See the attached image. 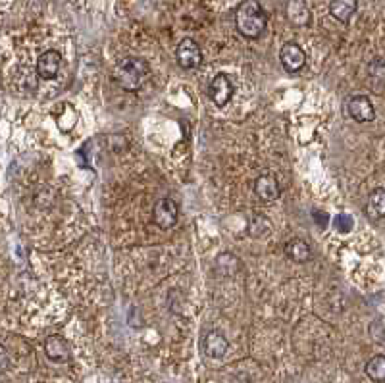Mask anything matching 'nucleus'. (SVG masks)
Masks as SVG:
<instances>
[{
  "label": "nucleus",
  "mask_w": 385,
  "mask_h": 383,
  "mask_svg": "<svg viewBox=\"0 0 385 383\" xmlns=\"http://www.w3.org/2000/svg\"><path fill=\"white\" fill-rule=\"evenodd\" d=\"M347 114L359 124H368L376 120V108L366 95H355L347 102Z\"/></svg>",
  "instance_id": "nucleus-4"
},
{
  "label": "nucleus",
  "mask_w": 385,
  "mask_h": 383,
  "mask_svg": "<svg viewBox=\"0 0 385 383\" xmlns=\"http://www.w3.org/2000/svg\"><path fill=\"white\" fill-rule=\"evenodd\" d=\"M176 58H178V64L185 70H195L203 64V50L200 46L197 45V41L193 39H183L180 45H178V50H176Z\"/></svg>",
  "instance_id": "nucleus-5"
},
{
  "label": "nucleus",
  "mask_w": 385,
  "mask_h": 383,
  "mask_svg": "<svg viewBox=\"0 0 385 383\" xmlns=\"http://www.w3.org/2000/svg\"><path fill=\"white\" fill-rule=\"evenodd\" d=\"M216 268H218V272H220L222 276H233V274L239 272L241 260L237 259L235 254H232V252H224V254H220V256L216 259Z\"/></svg>",
  "instance_id": "nucleus-17"
},
{
  "label": "nucleus",
  "mask_w": 385,
  "mask_h": 383,
  "mask_svg": "<svg viewBox=\"0 0 385 383\" xmlns=\"http://www.w3.org/2000/svg\"><path fill=\"white\" fill-rule=\"evenodd\" d=\"M359 10V0H332L330 12L332 16L341 24H347Z\"/></svg>",
  "instance_id": "nucleus-14"
},
{
  "label": "nucleus",
  "mask_w": 385,
  "mask_h": 383,
  "mask_svg": "<svg viewBox=\"0 0 385 383\" xmlns=\"http://www.w3.org/2000/svg\"><path fill=\"white\" fill-rule=\"evenodd\" d=\"M147 75H149V64L144 62L143 58H137V56H127L124 60H120L116 64V68L112 70L114 83L124 91H129V93L141 89Z\"/></svg>",
  "instance_id": "nucleus-2"
},
{
  "label": "nucleus",
  "mask_w": 385,
  "mask_h": 383,
  "mask_svg": "<svg viewBox=\"0 0 385 383\" xmlns=\"http://www.w3.org/2000/svg\"><path fill=\"white\" fill-rule=\"evenodd\" d=\"M153 218L154 223L160 230H171L178 223V218H180V206L173 198H160L154 205Z\"/></svg>",
  "instance_id": "nucleus-3"
},
{
  "label": "nucleus",
  "mask_w": 385,
  "mask_h": 383,
  "mask_svg": "<svg viewBox=\"0 0 385 383\" xmlns=\"http://www.w3.org/2000/svg\"><path fill=\"white\" fill-rule=\"evenodd\" d=\"M376 330V341L377 343H384V320L382 318H377V321L370 328V331Z\"/></svg>",
  "instance_id": "nucleus-20"
},
{
  "label": "nucleus",
  "mask_w": 385,
  "mask_h": 383,
  "mask_svg": "<svg viewBox=\"0 0 385 383\" xmlns=\"http://www.w3.org/2000/svg\"><path fill=\"white\" fill-rule=\"evenodd\" d=\"M385 214V191L382 187L372 191L366 203V216L374 222H379Z\"/></svg>",
  "instance_id": "nucleus-15"
},
{
  "label": "nucleus",
  "mask_w": 385,
  "mask_h": 383,
  "mask_svg": "<svg viewBox=\"0 0 385 383\" xmlns=\"http://www.w3.org/2000/svg\"><path fill=\"white\" fill-rule=\"evenodd\" d=\"M285 18L289 19L291 26L306 27L310 26V21H312V12H310L305 0H287Z\"/></svg>",
  "instance_id": "nucleus-10"
},
{
  "label": "nucleus",
  "mask_w": 385,
  "mask_h": 383,
  "mask_svg": "<svg viewBox=\"0 0 385 383\" xmlns=\"http://www.w3.org/2000/svg\"><path fill=\"white\" fill-rule=\"evenodd\" d=\"M335 227L341 233H349L353 230V220L347 214H339L335 218Z\"/></svg>",
  "instance_id": "nucleus-19"
},
{
  "label": "nucleus",
  "mask_w": 385,
  "mask_h": 383,
  "mask_svg": "<svg viewBox=\"0 0 385 383\" xmlns=\"http://www.w3.org/2000/svg\"><path fill=\"white\" fill-rule=\"evenodd\" d=\"M62 68V54L58 50H46L37 60V73L43 80H54Z\"/></svg>",
  "instance_id": "nucleus-11"
},
{
  "label": "nucleus",
  "mask_w": 385,
  "mask_h": 383,
  "mask_svg": "<svg viewBox=\"0 0 385 383\" xmlns=\"http://www.w3.org/2000/svg\"><path fill=\"white\" fill-rule=\"evenodd\" d=\"M254 193L259 196L262 203H276L281 195L278 179L274 178L272 174H262L254 181Z\"/></svg>",
  "instance_id": "nucleus-9"
},
{
  "label": "nucleus",
  "mask_w": 385,
  "mask_h": 383,
  "mask_svg": "<svg viewBox=\"0 0 385 383\" xmlns=\"http://www.w3.org/2000/svg\"><path fill=\"white\" fill-rule=\"evenodd\" d=\"M268 26V16L256 0H245L235 10V27L245 39H259Z\"/></svg>",
  "instance_id": "nucleus-1"
},
{
  "label": "nucleus",
  "mask_w": 385,
  "mask_h": 383,
  "mask_svg": "<svg viewBox=\"0 0 385 383\" xmlns=\"http://www.w3.org/2000/svg\"><path fill=\"white\" fill-rule=\"evenodd\" d=\"M227 348H229V341H227V337H225L222 331H208L205 335V339H203V351H205L206 357L212 358V360L224 358Z\"/></svg>",
  "instance_id": "nucleus-8"
},
{
  "label": "nucleus",
  "mask_w": 385,
  "mask_h": 383,
  "mask_svg": "<svg viewBox=\"0 0 385 383\" xmlns=\"http://www.w3.org/2000/svg\"><path fill=\"white\" fill-rule=\"evenodd\" d=\"M285 254L289 260L299 262V264H305L312 256V250H310V245L305 239L295 237V239H289L285 243Z\"/></svg>",
  "instance_id": "nucleus-13"
},
{
  "label": "nucleus",
  "mask_w": 385,
  "mask_h": 383,
  "mask_svg": "<svg viewBox=\"0 0 385 383\" xmlns=\"http://www.w3.org/2000/svg\"><path fill=\"white\" fill-rule=\"evenodd\" d=\"M235 87H233L232 80L225 75V73H218L214 80L210 81V87H208V97L214 102L216 106H225L229 100H232Z\"/></svg>",
  "instance_id": "nucleus-6"
},
{
  "label": "nucleus",
  "mask_w": 385,
  "mask_h": 383,
  "mask_svg": "<svg viewBox=\"0 0 385 383\" xmlns=\"http://www.w3.org/2000/svg\"><path fill=\"white\" fill-rule=\"evenodd\" d=\"M45 353L48 360H53V362H58V364H62V362H68L70 360V345H68V341L62 337V335H48L45 341Z\"/></svg>",
  "instance_id": "nucleus-12"
},
{
  "label": "nucleus",
  "mask_w": 385,
  "mask_h": 383,
  "mask_svg": "<svg viewBox=\"0 0 385 383\" xmlns=\"http://www.w3.org/2000/svg\"><path fill=\"white\" fill-rule=\"evenodd\" d=\"M279 60H281V66L285 72L295 73L305 68L306 54L297 43H285L279 50Z\"/></svg>",
  "instance_id": "nucleus-7"
},
{
  "label": "nucleus",
  "mask_w": 385,
  "mask_h": 383,
  "mask_svg": "<svg viewBox=\"0 0 385 383\" xmlns=\"http://www.w3.org/2000/svg\"><path fill=\"white\" fill-rule=\"evenodd\" d=\"M364 372L366 375L376 383H384L385 382V357L384 355H376L372 357L364 366Z\"/></svg>",
  "instance_id": "nucleus-16"
},
{
  "label": "nucleus",
  "mask_w": 385,
  "mask_h": 383,
  "mask_svg": "<svg viewBox=\"0 0 385 383\" xmlns=\"http://www.w3.org/2000/svg\"><path fill=\"white\" fill-rule=\"evenodd\" d=\"M314 216H318V218H316L318 225H322V227H326V225H328V214H322V212H318V210H316V212H314Z\"/></svg>",
  "instance_id": "nucleus-21"
},
{
  "label": "nucleus",
  "mask_w": 385,
  "mask_h": 383,
  "mask_svg": "<svg viewBox=\"0 0 385 383\" xmlns=\"http://www.w3.org/2000/svg\"><path fill=\"white\" fill-rule=\"evenodd\" d=\"M249 230H251L252 237H262V235H268V232L272 230L268 218L266 216L254 214L249 222Z\"/></svg>",
  "instance_id": "nucleus-18"
}]
</instances>
